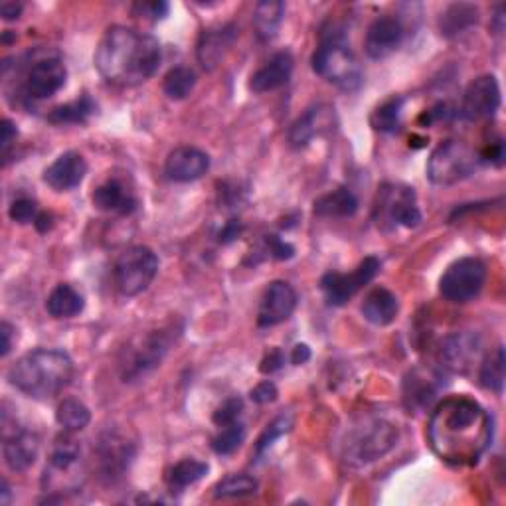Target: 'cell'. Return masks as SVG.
Returning a JSON list of instances; mask_svg holds the SVG:
<instances>
[{
    "label": "cell",
    "mask_w": 506,
    "mask_h": 506,
    "mask_svg": "<svg viewBox=\"0 0 506 506\" xmlns=\"http://www.w3.org/2000/svg\"><path fill=\"white\" fill-rule=\"evenodd\" d=\"M250 397H252V402L255 404H260V406H265V404H272L277 400V387L273 382H262V384H257L253 390L250 392Z\"/></svg>",
    "instance_id": "44"
},
{
    "label": "cell",
    "mask_w": 506,
    "mask_h": 506,
    "mask_svg": "<svg viewBox=\"0 0 506 506\" xmlns=\"http://www.w3.org/2000/svg\"><path fill=\"white\" fill-rule=\"evenodd\" d=\"M93 206L107 214H117V216H129L138 206L135 194L129 190L121 180L110 178L93 192Z\"/></svg>",
    "instance_id": "21"
},
{
    "label": "cell",
    "mask_w": 506,
    "mask_h": 506,
    "mask_svg": "<svg viewBox=\"0 0 506 506\" xmlns=\"http://www.w3.org/2000/svg\"><path fill=\"white\" fill-rule=\"evenodd\" d=\"M257 481L250 475H230L222 479L216 487H214V497L216 499H242V497H250L257 491Z\"/></svg>",
    "instance_id": "38"
},
{
    "label": "cell",
    "mask_w": 506,
    "mask_h": 506,
    "mask_svg": "<svg viewBox=\"0 0 506 506\" xmlns=\"http://www.w3.org/2000/svg\"><path fill=\"white\" fill-rule=\"evenodd\" d=\"M291 427H293V419H291V415L283 414V415L275 417L273 422L265 427V432L260 435V439H257L255 451H253L255 459H262L267 451L273 447V444L279 437H283L285 434L291 432Z\"/></svg>",
    "instance_id": "40"
},
{
    "label": "cell",
    "mask_w": 506,
    "mask_h": 506,
    "mask_svg": "<svg viewBox=\"0 0 506 506\" xmlns=\"http://www.w3.org/2000/svg\"><path fill=\"white\" fill-rule=\"evenodd\" d=\"M81 459V447L78 441L72 437V434H63L56 439V444L52 447V455H50V471L58 473V475H63V473H70Z\"/></svg>",
    "instance_id": "29"
},
{
    "label": "cell",
    "mask_w": 506,
    "mask_h": 506,
    "mask_svg": "<svg viewBox=\"0 0 506 506\" xmlns=\"http://www.w3.org/2000/svg\"><path fill=\"white\" fill-rule=\"evenodd\" d=\"M380 272V262L376 257H366V260L354 269L352 273L330 272L320 279V289L325 293L327 303L332 307H342L358 293V291L368 285L376 273Z\"/></svg>",
    "instance_id": "11"
},
{
    "label": "cell",
    "mask_w": 506,
    "mask_h": 506,
    "mask_svg": "<svg viewBox=\"0 0 506 506\" xmlns=\"http://www.w3.org/2000/svg\"><path fill=\"white\" fill-rule=\"evenodd\" d=\"M235 38L234 26H224L218 30L202 32L198 42V62L204 70H214L222 62L225 50L232 46Z\"/></svg>",
    "instance_id": "25"
},
{
    "label": "cell",
    "mask_w": 506,
    "mask_h": 506,
    "mask_svg": "<svg viewBox=\"0 0 506 506\" xmlns=\"http://www.w3.org/2000/svg\"><path fill=\"white\" fill-rule=\"evenodd\" d=\"M196 88V73L194 70L186 68V66H178L172 68L163 81V90L167 93L168 100L175 101H182Z\"/></svg>",
    "instance_id": "35"
},
{
    "label": "cell",
    "mask_w": 506,
    "mask_h": 506,
    "mask_svg": "<svg viewBox=\"0 0 506 506\" xmlns=\"http://www.w3.org/2000/svg\"><path fill=\"white\" fill-rule=\"evenodd\" d=\"M8 216L13 218L18 224H34L38 218V206L34 200L30 198H18L13 204H10Z\"/></svg>",
    "instance_id": "42"
},
{
    "label": "cell",
    "mask_w": 506,
    "mask_h": 506,
    "mask_svg": "<svg viewBox=\"0 0 506 506\" xmlns=\"http://www.w3.org/2000/svg\"><path fill=\"white\" fill-rule=\"evenodd\" d=\"M158 273V257L147 245H133L115 262V285L123 297L145 293Z\"/></svg>",
    "instance_id": "8"
},
{
    "label": "cell",
    "mask_w": 506,
    "mask_h": 506,
    "mask_svg": "<svg viewBox=\"0 0 506 506\" xmlns=\"http://www.w3.org/2000/svg\"><path fill=\"white\" fill-rule=\"evenodd\" d=\"M501 107V88L494 75H481L473 80L463 93L461 117L467 121L489 119Z\"/></svg>",
    "instance_id": "12"
},
{
    "label": "cell",
    "mask_w": 506,
    "mask_h": 506,
    "mask_svg": "<svg viewBox=\"0 0 506 506\" xmlns=\"http://www.w3.org/2000/svg\"><path fill=\"white\" fill-rule=\"evenodd\" d=\"M40 453V439L36 434L20 429L5 439V461L10 471L24 473L34 465Z\"/></svg>",
    "instance_id": "23"
},
{
    "label": "cell",
    "mask_w": 506,
    "mask_h": 506,
    "mask_svg": "<svg viewBox=\"0 0 506 506\" xmlns=\"http://www.w3.org/2000/svg\"><path fill=\"white\" fill-rule=\"evenodd\" d=\"M332 127V110L329 105L310 107L289 129V143L293 148H305L315 137Z\"/></svg>",
    "instance_id": "20"
},
{
    "label": "cell",
    "mask_w": 506,
    "mask_h": 506,
    "mask_svg": "<svg viewBox=\"0 0 506 506\" xmlns=\"http://www.w3.org/2000/svg\"><path fill=\"white\" fill-rule=\"evenodd\" d=\"M85 175H88L85 158L75 150H68L44 170V182L56 192H68L80 186Z\"/></svg>",
    "instance_id": "19"
},
{
    "label": "cell",
    "mask_w": 506,
    "mask_h": 506,
    "mask_svg": "<svg viewBox=\"0 0 506 506\" xmlns=\"http://www.w3.org/2000/svg\"><path fill=\"white\" fill-rule=\"evenodd\" d=\"M404 26L397 18L380 16L368 26L364 40L366 56L370 60H386L402 46Z\"/></svg>",
    "instance_id": "16"
},
{
    "label": "cell",
    "mask_w": 506,
    "mask_h": 506,
    "mask_svg": "<svg viewBox=\"0 0 506 506\" xmlns=\"http://www.w3.org/2000/svg\"><path fill=\"white\" fill-rule=\"evenodd\" d=\"M309 358H310V348L307 347V344H297L293 352H291V362H293L295 366L309 362Z\"/></svg>",
    "instance_id": "51"
},
{
    "label": "cell",
    "mask_w": 506,
    "mask_h": 506,
    "mask_svg": "<svg viewBox=\"0 0 506 506\" xmlns=\"http://www.w3.org/2000/svg\"><path fill=\"white\" fill-rule=\"evenodd\" d=\"M481 158L475 148L463 141L441 143L427 160V178L435 186H453L467 180L481 167Z\"/></svg>",
    "instance_id": "6"
},
{
    "label": "cell",
    "mask_w": 506,
    "mask_h": 506,
    "mask_svg": "<svg viewBox=\"0 0 506 506\" xmlns=\"http://www.w3.org/2000/svg\"><path fill=\"white\" fill-rule=\"evenodd\" d=\"M72 378L73 362L70 354L56 348L32 350L8 370V382L34 400H50L58 396Z\"/></svg>",
    "instance_id": "3"
},
{
    "label": "cell",
    "mask_w": 506,
    "mask_h": 506,
    "mask_svg": "<svg viewBox=\"0 0 506 506\" xmlns=\"http://www.w3.org/2000/svg\"><path fill=\"white\" fill-rule=\"evenodd\" d=\"M208 469H210L208 463H204V461L182 459L168 473V479H167L168 489L172 492H182L185 489H188L190 484L198 482L200 479L206 477Z\"/></svg>",
    "instance_id": "31"
},
{
    "label": "cell",
    "mask_w": 506,
    "mask_h": 506,
    "mask_svg": "<svg viewBox=\"0 0 506 506\" xmlns=\"http://www.w3.org/2000/svg\"><path fill=\"white\" fill-rule=\"evenodd\" d=\"M310 63L317 75L342 91H358L364 81V72L357 53L350 50L347 38L339 30H330L322 36Z\"/></svg>",
    "instance_id": "4"
},
{
    "label": "cell",
    "mask_w": 506,
    "mask_h": 506,
    "mask_svg": "<svg viewBox=\"0 0 506 506\" xmlns=\"http://www.w3.org/2000/svg\"><path fill=\"white\" fill-rule=\"evenodd\" d=\"M8 497H10V489H8V482H3V504H8Z\"/></svg>",
    "instance_id": "54"
},
{
    "label": "cell",
    "mask_w": 506,
    "mask_h": 506,
    "mask_svg": "<svg viewBox=\"0 0 506 506\" xmlns=\"http://www.w3.org/2000/svg\"><path fill=\"white\" fill-rule=\"evenodd\" d=\"M285 16V5L279 3V0H263L255 6L253 13V26L255 34L262 42H272L279 28H282Z\"/></svg>",
    "instance_id": "27"
},
{
    "label": "cell",
    "mask_w": 506,
    "mask_h": 506,
    "mask_svg": "<svg viewBox=\"0 0 506 506\" xmlns=\"http://www.w3.org/2000/svg\"><path fill=\"white\" fill-rule=\"evenodd\" d=\"M283 364H285V354L279 350V348H275V350H272V352H267L265 354V358L262 360V366H260V370L263 372V374H273V372H277V370H282L283 368Z\"/></svg>",
    "instance_id": "46"
},
{
    "label": "cell",
    "mask_w": 506,
    "mask_h": 506,
    "mask_svg": "<svg viewBox=\"0 0 506 506\" xmlns=\"http://www.w3.org/2000/svg\"><path fill=\"white\" fill-rule=\"evenodd\" d=\"M479 158H481V163L502 167L504 165V143H502V138H499V141H494L487 148L481 150Z\"/></svg>",
    "instance_id": "45"
},
{
    "label": "cell",
    "mask_w": 506,
    "mask_h": 506,
    "mask_svg": "<svg viewBox=\"0 0 506 506\" xmlns=\"http://www.w3.org/2000/svg\"><path fill=\"white\" fill-rule=\"evenodd\" d=\"M242 412H243L242 397L234 396V397H228V400H225L216 412H214L212 419H214V424H216L218 427H224V425H230V424L240 422Z\"/></svg>",
    "instance_id": "41"
},
{
    "label": "cell",
    "mask_w": 506,
    "mask_h": 506,
    "mask_svg": "<svg viewBox=\"0 0 506 506\" xmlns=\"http://www.w3.org/2000/svg\"><path fill=\"white\" fill-rule=\"evenodd\" d=\"M404 396L410 407H425L435 400L437 386L427 374H422V370H414L406 380Z\"/></svg>",
    "instance_id": "34"
},
{
    "label": "cell",
    "mask_w": 506,
    "mask_h": 506,
    "mask_svg": "<svg viewBox=\"0 0 506 506\" xmlns=\"http://www.w3.org/2000/svg\"><path fill=\"white\" fill-rule=\"evenodd\" d=\"M362 317L372 322L376 327H387L396 320L397 313H400V303H397V297L384 287L372 289L368 295L362 301Z\"/></svg>",
    "instance_id": "24"
},
{
    "label": "cell",
    "mask_w": 506,
    "mask_h": 506,
    "mask_svg": "<svg viewBox=\"0 0 506 506\" xmlns=\"http://www.w3.org/2000/svg\"><path fill=\"white\" fill-rule=\"evenodd\" d=\"M16 137H18V131H16L14 123L5 119L3 121V138H0V143H3V155L5 157L8 155V148L13 147V143H16Z\"/></svg>",
    "instance_id": "47"
},
{
    "label": "cell",
    "mask_w": 506,
    "mask_h": 506,
    "mask_svg": "<svg viewBox=\"0 0 506 506\" xmlns=\"http://www.w3.org/2000/svg\"><path fill=\"white\" fill-rule=\"evenodd\" d=\"M34 225H36V230H38L40 234L48 232V230L52 228V216H48V214H38V218H36Z\"/></svg>",
    "instance_id": "53"
},
{
    "label": "cell",
    "mask_w": 506,
    "mask_h": 506,
    "mask_svg": "<svg viewBox=\"0 0 506 506\" xmlns=\"http://www.w3.org/2000/svg\"><path fill=\"white\" fill-rule=\"evenodd\" d=\"M141 13L148 14L153 20H160L168 14V5L167 3H150V5H138Z\"/></svg>",
    "instance_id": "48"
},
{
    "label": "cell",
    "mask_w": 506,
    "mask_h": 506,
    "mask_svg": "<svg viewBox=\"0 0 506 506\" xmlns=\"http://www.w3.org/2000/svg\"><path fill=\"white\" fill-rule=\"evenodd\" d=\"M293 66L295 62L289 52H277L263 68H260L252 75L250 90L253 93H267L283 88V85L291 80Z\"/></svg>",
    "instance_id": "22"
},
{
    "label": "cell",
    "mask_w": 506,
    "mask_h": 506,
    "mask_svg": "<svg viewBox=\"0 0 506 506\" xmlns=\"http://www.w3.org/2000/svg\"><path fill=\"white\" fill-rule=\"evenodd\" d=\"M95 113V103L90 95H81L80 100L60 105L48 115L53 125H83Z\"/></svg>",
    "instance_id": "32"
},
{
    "label": "cell",
    "mask_w": 506,
    "mask_h": 506,
    "mask_svg": "<svg viewBox=\"0 0 506 506\" xmlns=\"http://www.w3.org/2000/svg\"><path fill=\"white\" fill-rule=\"evenodd\" d=\"M479 380H481V386L487 387V390L502 394V387H504V348L502 347L491 352L489 357L482 360Z\"/></svg>",
    "instance_id": "36"
},
{
    "label": "cell",
    "mask_w": 506,
    "mask_h": 506,
    "mask_svg": "<svg viewBox=\"0 0 506 506\" xmlns=\"http://www.w3.org/2000/svg\"><path fill=\"white\" fill-rule=\"evenodd\" d=\"M434 453L455 467L477 465L492 441V419L471 397L453 396L441 402L427 425Z\"/></svg>",
    "instance_id": "1"
},
{
    "label": "cell",
    "mask_w": 506,
    "mask_h": 506,
    "mask_svg": "<svg viewBox=\"0 0 506 506\" xmlns=\"http://www.w3.org/2000/svg\"><path fill=\"white\" fill-rule=\"evenodd\" d=\"M265 247H267V252L272 257H275V260L279 262H285V260H291V257L295 255V247L287 243L285 240L279 238V235H267L265 238Z\"/></svg>",
    "instance_id": "43"
},
{
    "label": "cell",
    "mask_w": 506,
    "mask_h": 506,
    "mask_svg": "<svg viewBox=\"0 0 506 506\" xmlns=\"http://www.w3.org/2000/svg\"><path fill=\"white\" fill-rule=\"evenodd\" d=\"M397 427L382 417L360 419L354 424L342 444V457L348 465L362 467L378 461L396 447Z\"/></svg>",
    "instance_id": "5"
},
{
    "label": "cell",
    "mask_w": 506,
    "mask_h": 506,
    "mask_svg": "<svg viewBox=\"0 0 506 506\" xmlns=\"http://www.w3.org/2000/svg\"><path fill=\"white\" fill-rule=\"evenodd\" d=\"M358 210V198L350 188H337L315 200V214L320 218H350Z\"/></svg>",
    "instance_id": "26"
},
{
    "label": "cell",
    "mask_w": 506,
    "mask_h": 506,
    "mask_svg": "<svg viewBox=\"0 0 506 506\" xmlns=\"http://www.w3.org/2000/svg\"><path fill=\"white\" fill-rule=\"evenodd\" d=\"M210 168V157L196 147H178L167 157L165 175L172 182H194L206 175Z\"/></svg>",
    "instance_id": "18"
},
{
    "label": "cell",
    "mask_w": 506,
    "mask_h": 506,
    "mask_svg": "<svg viewBox=\"0 0 506 506\" xmlns=\"http://www.w3.org/2000/svg\"><path fill=\"white\" fill-rule=\"evenodd\" d=\"M163 50L158 40L127 26H111L95 50V68L115 85H141L158 70Z\"/></svg>",
    "instance_id": "2"
},
{
    "label": "cell",
    "mask_w": 506,
    "mask_h": 506,
    "mask_svg": "<svg viewBox=\"0 0 506 506\" xmlns=\"http://www.w3.org/2000/svg\"><path fill=\"white\" fill-rule=\"evenodd\" d=\"M175 337L172 329L167 330H153L150 335L138 340L131 350H127V358L123 362V382H135L143 378L147 372L163 362L167 352L170 350Z\"/></svg>",
    "instance_id": "10"
},
{
    "label": "cell",
    "mask_w": 506,
    "mask_h": 506,
    "mask_svg": "<svg viewBox=\"0 0 506 506\" xmlns=\"http://www.w3.org/2000/svg\"><path fill=\"white\" fill-rule=\"evenodd\" d=\"M297 309V293L295 289L285 282L269 283L262 297L260 313H257V325L262 329L277 327L291 319Z\"/></svg>",
    "instance_id": "14"
},
{
    "label": "cell",
    "mask_w": 506,
    "mask_h": 506,
    "mask_svg": "<svg viewBox=\"0 0 506 506\" xmlns=\"http://www.w3.org/2000/svg\"><path fill=\"white\" fill-rule=\"evenodd\" d=\"M240 234H242V224L238 220H232V222L225 224V228L220 232V242L230 243L235 238H240Z\"/></svg>",
    "instance_id": "49"
},
{
    "label": "cell",
    "mask_w": 506,
    "mask_h": 506,
    "mask_svg": "<svg viewBox=\"0 0 506 506\" xmlns=\"http://www.w3.org/2000/svg\"><path fill=\"white\" fill-rule=\"evenodd\" d=\"M481 339L473 332H457L441 344V362L457 374H467L481 360Z\"/></svg>",
    "instance_id": "17"
},
{
    "label": "cell",
    "mask_w": 506,
    "mask_h": 506,
    "mask_svg": "<svg viewBox=\"0 0 506 506\" xmlns=\"http://www.w3.org/2000/svg\"><path fill=\"white\" fill-rule=\"evenodd\" d=\"M402 107L404 97H392V100H387L372 113V127L380 133H396L402 125Z\"/></svg>",
    "instance_id": "37"
},
{
    "label": "cell",
    "mask_w": 506,
    "mask_h": 506,
    "mask_svg": "<svg viewBox=\"0 0 506 506\" xmlns=\"http://www.w3.org/2000/svg\"><path fill=\"white\" fill-rule=\"evenodd\" d=\"M13 327H10L6 320L0 325V337H3V350H0V354H3V357H8L10 348H13Z\"/></svg>",
    "instance_id": "50"
},
{
    "label": "cell",
    "mask_w": 506,
    "mask_h": 506,
    "mask_svg": "<svg viewBox=\"0 0 506 506\" xmlns=\"http://www.w3.org/2000/svg\"><path fill=\"white\" fill-rule=\"evenodd\" d=\"M487 283V265L479 257H461L447 267L439 282V291L451 303H469L481 295Z\"/></svg>",
    "instance_id": "9"
},
{
    "label": "cell",
    "mask_w": 506,
    "mask_h": 506,
    "mask_svg": "<svg viewBox=\"0 0 506 506\" xmlns=\"http://www.w3.org/2000/svg\"><path fill=\"white\" fill-rule=\"evenodd\" d=\"M135 457V447L119 434H105L97 445V461H100L101 477L110 482L125 475L129 463Z\"/></svg>",
    "instance_id": "15"
},
{
    "label": "cell",
    "mask_w": 506,
    "mask_h": 506,
    "mask_svg": "<svg viewBox=\"0 0 506 506\" xmlns=\"http://www.w3.org/2000/svg\"><path fill=\"white\" fill-rule=\"evenodd\" d=\"M479 20V8L473 5L449 6L439 20V28L444 36H457L463 30L471 28Z\"/></svg>",
    "instance_id": "33"
},
{
    "label": "cell",
    "mask_w": 506,
    "mask_h": 506,
    "mask_svg": "<svg viewBox=\"0 0 506 506\" xmlns=\"http://www.w3.org/2000/svg\"><path fill=\"white\" fill-rule=\"evenodd\" d=\"M56 422L58 425L68 434H78L85 429L91 422L90 407L83 402L75 400V397H66L56 410Z\"/></svg>",
    "instance_id": "30"
},
{
    "label": "cell",
    "mask_w": 506,
    "mask_h": 506,
    "mask_svg": "<svg viewBox=\"0 0 506 506\" xmlns=\"http://www.w3.org/2000/svg\"><path fill=\"white\" fill-rule=\"evenodd\" d=\"M68 80V70L66 63L62 58L48 56L34 62V66L28 70L26 81H24V91L30 100H48V97L56 95Z\"/></svg>",
    "instance_id": "13"
},
{
    "label": "cell",
    "mask_w": 506,
    "mask_h": 506,
    "mask_svg": "<svg viewBox=\"0 0 506 506\" xmlns=\"http://www.w3.org/2000/svg\"><path fill=\"white\" fill-rule=\"evenodd\" d=\"M245 439V425L242 422H235L230 425L220 427L218 435L212 439V449L218 455H232L234 451H238Z\"/></svg>",
    "instance_id": "39"
},
{
    "label": "cell",
    "mask_w": 506,
    "mask_h": 506,
    "mask_svg": "<svg viewBox=\"0 0 506 506\" xmlns=\"http://www.w3.org/2000/svg\"><path fill=\"white\" fill-rule=\"evenodd\" d=\"M85 307V301L72 285L62 283L52 291L46 301V310L53 319H73Z\"/></svg>",
    "instance_id": "28"
},
{
    "label": "cell",
    "mask_w": 506,
    "mask_h": 506,
    "mask_svg": "<svg viewBox=\"0 0 506 506\" xmlns=\"http://www.w3.org/2000/svg\"><path fill=\"white\" fill-rule=\"evenodd\" d=\"M23 8L24 6L20 3H3V6H0V14H3L5 20H14L23 14Z\"/></svg>",
    "instance_id": "52"
},
{
    "label": "cell",
    "mask_w": 506,
    "mask_h": 506,
    "mask_svg": "<svg viewBox=\"0 0 506 506\" xmlns=\"http://www.w3.org/2000/svg\"><path fill=\"white\" fill-rule=\"evenodd\" d=\"M374 220L382 230L417 228L422 222V212L417 208L414 188L404 185H384L376 198Z\"/></svg>",
    "instance_id": "7"
}]
</instances>
